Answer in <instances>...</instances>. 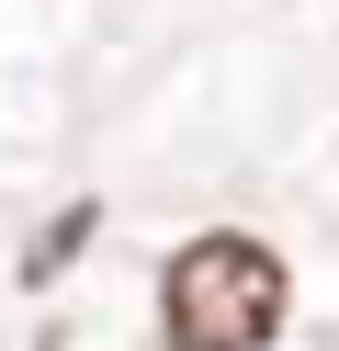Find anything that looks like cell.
<instances>
[{
  "mask_svg": "<svg viewBox=\"0 0 339 351\" xmlns=\"http://www.w3.org/2000/svg\"><path fill=\"white\" fill-rule=\"evenodd\" d=\"M283 306H294L283 261H271L260 238H238V227L192 238V250L170 261V283H158L170 351H271L283 340Z\"/></svg>",
  "mask_w": 339,
  "mask_h": 351,
  "instance_id": "1",
  "label": "cell"
}]
</instances>
